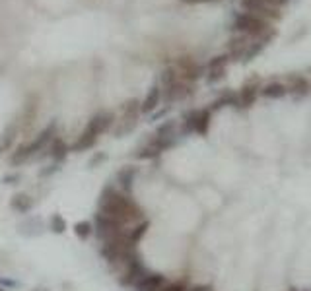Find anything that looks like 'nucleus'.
Instances as JSON below:
<instances>
[{
  "label": "nucleus",
  "mask_w": 311,
  "mask_h": 291,
  "mask_svg": "<svg viewBox=\"0 0 311 291\" xmlns=\"http://www.w3.org/2000/svg\"><path fill=\"white\" fill-rule=\"evenodd\" d=\"M97 206H99L97 212L107 215V217H113L121 225H128V223L136 225V223L144 222V212L140 210V206L130 196L117 190L111 184L101 190Z\"/></svg>",
  "instance_id": "f257e3e1"
},
{
  "label": "nucleus",
  "mask_w": 311,
  "mask_h": 291,
  "mask_svg": "<svg viewBox=\"0 0 311 291\" xmlns=\"http://www.w3.org/2000/svg\"><path fill=\"white\" fill-rule=\"evenodd\" d=\"M125 225H121L119 222H115L113 217H107L103 213H96V222H94V233L97 235V239L99 243L103 241H109V239H113L117 235H121V233H125Z\"/></svg>",
  "instance_id": "f03ea898"
},
{
  "label": "nucleus",
  "mask_w": 311,
  "mask_h": 291,
  "mask_svg": "<svg viewBox=\"0 0 311 291\" xmlns=\"http://www.w3.org/2000/svg\"><path fill=\"white\" fill-rule=\"evenodd\" d=\"M235 29L237 31H241L245 35H249V37H259L262 35L269 28V23L264 21V19L257 18V16H253L249 12H245V14H239L237 18H235Z\"/></svg>",
  "instance_id": "7ed1b4c3"
},
{
  "label": "nucleus",
  "mask_w": 311,
  "mask_h": 291,
  "mask_svg": "<svg viewBox=\"0 0 311 291\" xmlns=\"http://www.w3.org/2000/svg\"><path fill=\"white\" fill-rule=\"evenodd\" d=\"M146 274H148L146 266L142 264L140 256H136V258H132V260L126 264L125 270L119 274V283L125 285V287H135L136 283L142 280Z\"/></svg>",
  "instance_id": "20e7f679"
},
{
  "label": "nucleus",
  "mask_w": 311,
  "mask_h": 291,
  "mask_svg": "<svg viewBox=\"0 0 311 291\" xmlns=\"http://www.w3.org/2000/svg\"><path fill=\"white\" fill-rule=\"evenodd\" d=\"M210 126V109H201V111H191L185 116L183 128L185 132H196V134H206Z\"/></svg>",
  "instance_id": "39448f33"
},
{
  "label": "nucleus",
  "mask_w": 311,
  "mask_h": 291,
  "mask_svg": "<svg viewBox=\"0 0 311 291\" xmlns=\"http://www.w3.org/2000/svg\"><path fill=\"white\" fill-rule=\"evenodd\" d=\"M171 146H173V138H160V136H154L148 144H144L138 150L136 157H138V159H154V157L162 155V152H165V150L171 148Z\"/></svg>",
  "instance_id": "423d86ee"
},
{
  "label": "nucleus",
  "mask_w": 311,
  "mask_h": 291,
  "mask_svg": "<svg viewBox=\"0 0 311 291\" xmlns=\"http://www.w3.org/2000/svg\"><path fill=\"white\" fill-rule=\"evenodd\" d=\"M177 72H179V78L185 80V82H193V80H198L201 78V66L194 62L191 57H181L177 60Z\"/></svg>",
  "instance_id": "0eeeda50"
},
{
  "label": "nucleus",
  "mask_w": 311,
  "mask_h": 291,
  "mask_svg": "<svg viewBox=\"0 0 311 291\" xmlns=\"http://www.w3.org/2000/svg\"><path fill=\"white\" fill-rule=\"evenodd\" d=\"M165 276H162V274H146L142 280L136 283L132 289L135 291H162L165 287Z\"/></svg>",
  "instance_id": "6e6552de"
},
{
  "label": "nucleus",
  "mask_w": 311,
  "mask_h": 291,
  "mask_svg": "<svg viewBox=\"0 0 311 291\" xmlns=\"http://www.w3.org/2000/svg\"><path fill=\"white\" fill-rule=\"evenodd\" d=\"M55 138H57V125H55V123H51V125H49L47 128H45V130H43V132L33 140V142H29V152H31V154H37V152H41L45 146L51 144Z\"/></svg>",
  "instance_id": "1a4fd4ad"
},
{
  "label": "nucleus",
  "mask_w": 311,
  "mask_h": 291,
  "mask_svg": "<svg viewBox=\"0 0 311 291\" xmlns=\"http://www.w3.org/2000/svg\"><path fill=\"white\" fill-rule=\"evenodd\" d=\"M111 125H113V115L111 113H99V115H96L90 123H87V130H92L94 134H103V132H107L109 128H111Z\"/></svg>",
  "instance_id": "9d476101"
},
{
  "label": "nucleus",
  "mask_w": 311,
  "mask_h": 291,
  "mask_svg": "<svg viewBox=\"0 0 311 291\" xmlns=\"http://www.w3.org/2000/svg\"><path fill=\"white\" fill-rule=\"evenodd\" d=\"M136 167H125V169H121L119 173H117V181H119V188H121V192L123 194H130L132 190V183H135V177H136Z\"/></svg>",
  "instance_id": "9b49d317"
},
{
  "label": "nucleus",
  "mask_w": 311,
  "mask_h": 291,
  "mask_svg": "<svg viewBox=\"0 0 311 291\" xmlns=\"http://www.w3.org/2000/svg\"><path fill=\"white\" fill-rule=\"evenodd\" d=\"M259 95V87L255 84H245L237 95V107H251Z\"/></svg>",
  "instance_id": "f8f14e48"
},
{
  "label": "nucleus",
  "mask_w": 311,
  "mask_h": 291,
  "mask_svg": "<svg viewBox=\"0 0 311 291\" xmlns=\"http://www.w3.org/2000/svg\"><path fill=\"white\" fill-rule=\"evenodd\" d=\"M68 152H70V148H68V144L62 138H55V140L51 142V146H49V154H51V157H53L57 163L66 159Z\"/></svg>",
  "instance_id": "ddd939ff"
},
{
  "label": "nucleus",
  "mask_w": 311,
  "mask_h": 291,
  "mask_svg": "<svg viewBox=\"0 0 311 291\" xmlns=\"http://www.w3.org/2000/svg\"><path fill=\"white\" fill-rule=\"evenodd\" d=\"M286 91H290L294 93L296 97H303L307 91H309V84H307V80L301 76H292L288 80V86H286Z\"/></svg>",
  "instance_id": "4468645a"
},
{
  "label": "nucleus",
  "mask_w": 311,
  "mask_h": 291,
  "mask_svg": "<svg viewBox=\"0 0 311 291\" xmlns=\"http://www.w3.org/2000/svg\"><path fill=\"white\" fill-rule=\"evenodd\" d=\"M96 142H97V134H94L92 130L84 128L82 134L78 136V140L74 142V146H72V150H74V152H86V150H90Z\"/></svg>",
  "instance_id": "2eb2a0df"
},
{
  "label": "nucleus",
  "mask_w": 311,
  "mask_h": 291,
  "mask_svg": "<svg viewBox=\"0 0 311 291\" xmlns=\"http://www.w3.org/2000/svg\"><path fill=\"white\" fill-rule=\"evenodd\" d=\"M160 99H162L160 87H152V89L148 91L146 99L140 103V113H152V111H156V107L160 105Z\"/></svg>",
  "instance_id": "dca6fc26"
},
{
  "label": "nucleus",
  "mask_w": 311,
  "mask_h": 291,
  "mask_svg": "<svg viewBox=\"0 0 311 291\" xmlns=\"http://www.w3.org/2000/svg\"><path fill=\"white\" fill-rule=\"evenodd\" d=\"M286 93H288L286 91V84H280V82H271V84L261 87V95L269 97V99H280Z\"/></svg>",
  "instance_id": "f3484780"
},
{
  "label": "nucleus",
  "mask_w": 311,
  "mask_h": 291,
  "mask_svg": "<svg viewBox=\"0 0 311 291\" xmlns=\"http://www.w3.org/2000/svg\"><path fill=\"white\" fill-rule=\"evenodd\" d=\"M249 45H251V43H249V35L241 33L239 37H233L232 41H230V55H232V57H243Z\"/></svg>",
  "instance_id": "a211bd4d"
},
{
  "label": "nucleus",
  "mask_w": 311,
  "mask_h": 291,
  "mask_svg": "<svg viewBox=\"0 0 311 291\" xmlns=\"http://www.w3.org/2000/svg\"><path fill=\"white\" fill-rule=\"evenodd\" d=\"M10 206H12L16 212L26 213L33 208V200H31V196H28V194H16V196L12 198Z\"/></svg>",
  "instance_id": "6ab92c4d"
},
{
  "label": "nucleus",
  "mask_w": 311,
  "mask_h": 291,
  "mask_svg": "<svg viewBox=\"0 0 311 291\" xmlns=\"http://www.w3.org/2000/svg\"><path fill=\"white\" fill-rule=\"evenodd\" d=\"M140 115V101L138 99H128L125 105H123V118L125 120H138Z\"/></svg>",
  "instance_id": "aec40b11"
},
{
  "label": "nucleus",
  "mask_w": 311,
  "mask_h": 291,
  "mask_svg": "<svg viewBox=\"0 0 311 291\" xmlns=\"http://www.w3.org/2000/svg\"><path fill=\"white\" fill-rule=\"evenodd\" d=\"M31 152H29V144H21L16 148V152H12V155H10V163L12 165H21L26 163L29 157H31Z\"/></svg>",
  "instance_id": "412c9836"
},
{
  "label": "nucleus",
  "mask_w": 311,
  "mask_h": 291,
  "mask_svg": "<svg viewBox=\"0 0 311 291\" xmlns=\"http://www.w3.org/2000/svg\"><path fill=\"white\" fill-rule=\"evenodd\" d=\"M148 227H150V223L148 222H140V223H136L132 229H126V235H128L130 243H132V245H138L140 239H142L146 235V231H148Z\"/></svg>",
  "instance_id": "4be33fe9"
},
{
  "label": "nucleus",
  "mask_w": 311,
  "mask_h": 291,
  "mask_svg": "<svg viewBox=\"0 0 311 291\" xmlns=\"http://www.w3.org/2000/svg\"><path fill=\"white\" fill-rule=\"evenodd\" d=\"M74 233H76L78 239H82V241H86L87 237L94 233V225L90 222H86V220H82V222L74 223Z\"/></svg>",
  "instance_id": "5701e85b"
},
{
  "label": "nucleus",
  "mask_w": 311,
  "mask_h": 291,
  "mask_svg": "<svg viewBox=\"0 0 311 291\" xmlns=\"http://www.w3.org/2000/svg\"><path fill=\"white\" fill-rule=\"evenodd\" d=\"M181 78H179V72H177V68L173 66H167L162 72V84H164L165 87H169V86H173V84H177Z\"/></svg>",
  "instance_id": "b1692460"
},
{
  "label": "nucleus",
  "mask_w": 311,
  "mask_h": 291,
  "mask_svg": "<svg viewBox=\"0 0 311 291\" xmlns=\"http://www.w3.org/2000/svg\"><path fill=\"white\" fill-rule=\"evenodd\" d=\"M35 113H37V99H35V97H31V101L26 105V111H24V123L31 125V123H33V116H35Z\"/></svg>",
  "instance_id": "393cba45"
},
{
  "label": "nucleus",
  "mask_w": 311,
  "mask_h": 291,
  "mask_svg": "<svg viewBox=\"0 0 311 291\" xmlns=\"http://www.w3.org/2000/svg\"><path fill=\"white\" fill-rule=\"evenodd\" d=\"M51 231H53V233H58V235L66 231V222H64V217H62V215L55 213V215L51 217Z\"/></svg>",
  "instance_id": "a878e982"
},
{
  "label": "nucleus",
  "mask_w": 311,
  "mask_h": 291,
  "mask_svg": "<svg viewBox=\"0 0 311 291\" xmlns=\"http://www.w3.org/2000/svg\"><path fill=\"white\" fill-rule=\"evenodd\" d=\"M16 132H18V126H10L8 130L4 132V138H2V144H0V150L4 152V150H8V146L14 142V138H16Z\"/></svg>",
  "instance_id": "bb28decb"
},
{
  "label": "nucleus",
  "mask_w": 311,
  "mask_h": 291,
  "mask_svg": "<svg viewBox=\"0 0 311 291\" xmlns=\"http://www.w3.org/2000/svg\"><path fill=\"white\" fill-rule=\"evenodd\" d=\"M173 130H175V123L173 120H167V123H164V125L158 128L156 136H160V138H173Z\"/></svg>",
  "instance_id": "cd10ccee"
},
{
  "label": "nucleus",
  "mask_w": 311,
  "mask_h": 291,
  "mask_svg": "<svg viewBox=\"0 0 311 291\" xmlns=\"http://www.w3.org/2000/svg\"><path fill=\"white\" fill-rule=\"evenodd\" d=\"M262 47H264V45L259 43V41H257V43H251V45L247 47V51H245L243 58H245V60H253V57H255V55H259V53L262 51Z\"/></svg>",
  "instance_id": "c85d7f7f"
},
{
  "label": "nucleus",
  "mask_w": 311,
  "mask_h": 291,
  "mask_svg": "<svg viewBox=\"0 0 311 291\" xmlns=\"http://www.w3.org/2000/svg\"><path fill=\"white\" fill-rule=\"evenodd\" d=\"M224 76H226V68H212V70H208V82L210 84L222 80Z\"/></svg>",
  "instance_id": "c756f323"
},
{
  "label": "nucleus",
  "mask_w": 311,
  "mask_h": 291,
  "mask_svg": "<svg viewBox=\"0 0 311 291\" xmlns=\"http://www.w3.org/2000/svg\"><path fill=\"white\" fill-rule=\"evenodd\" d=\"M228 60H230V57H228V55H222V57L212 58V60H210V64H208V70H212V68H226Z\"/></svg>",
  "instance_id": "7c9ffc66"
},
{
  "label": "nucleus",
  "mask_w": 311,
  "mask_h": 291,
  "mask_svg": "<svg viewBox=\"0 0 311 291\" xmlns=\"http://www.w3.org/2000/svg\"><path fill=\"white\" fill-rule=\"evenodd\" d=\"M162 291H189L185 281H171V283H165V287Z\"/></svg>",
  "instance_id": "2f4dec72"
},
{
  "label": "nucleus",
  "mask_w": 311,
  "mask_h": 291,
  "mask_svg": "<svg viewBox=\"0 0 311 291\" xmlns=\"http://www.w3.org/2000/svg\"><path fill=\"white\" fill-rule=\"evenodd\" d=\"M107 159V155L105 154H97L92 157V161H90V167H96L97 163H101V161H105Z\"/></svg>",
  "instance_id": "473e14b6"
},
{
  "label": "nucleus",
  "mask_w": 311,
  "mask_h": 291,
  "mask_svg": "<svg viewBox=\"0 0 311 291\" xmlns=\"http://www.w3.org/2000/svg\"><path fill=\"white\" fill-rule=\"evenodd\" d=\"M16 181H19V175H6L4 177V183L6 184H14Z\"/></svg>",
  "instance_id": "72a5a7b5"
},
{
  "label": "nucleus",
  "mask_w": 311,
  "mask_h": 291,
  "mask_svg": "<svg viewBox=\"0 0 311 291\" xmlns=\"http://www.w3.org/2000/svg\"><path fill=\"white\" fill-rule=\"evenodd\" d=\"M290 0H269V4L274 6V8H278V6H284V4H288Z\"/></svg>",
  "instance_id": "f704fd0d"
},
{
  "label": "nucleus",
  "mask_w": 311,
  "mask_h": 291,
  "mask_svg": "<svg viewBox=\"0 0 311 291\" xmlns=\"http://www.w3.org/2000/svg\"><path fill=\"white\" fill-rule=\"evenodd\" d=\"M49 167H51V169H45V171H41V175H43V177H47V175H51V173H55V171H58V165L55 163V165H49Z\"/></svg>",
  "instance_id": "c9c22d12"
},
{
  "label": "nucleus",
  "mask_w": 311,
  "mask_h": 291,
  "mask_svg": "<svg viewBox=\"0 0 311 291\" xmlns=\"http://www.w3.org/2000/svg\"><path fill=\"white\" fill-rule=\"evenodd\" d=\"M189 291H212L210 285H194V287H189Z\"/></svg>",
  "instance_id": "e433bc0d"
},
{
  "label": "nucleus",
  "mask_w": 311,
  "mask_h": 291,
  "mask_svg": "<svg viewBox=\"0 0 311 291\" xmlns=\"http://www.w3.org/2000/svg\"><path fill=\"white\" fill-rule=\"evenodd\" d=\"M185 4H198V2H216V0H181Z\"/></svg>",
  "instance_id": "4c0bfd02"
},
{
  "label": "nucleus",
  "mask_w": 311,
  "mask_h": 291,
  "mask_svg": "<svg viewBox=\"0 0 311 291\" xmlns=\"http://www.w3.org/2000/svg\"><path fill=\"white\" fill-rule=\"evenodd\" d=\"M35 291H45V289H35Z\"/></svg>",
  "instance_id": "58836bf2"
},
{
  "label": "nucleus",
  "mask_w": 311,
  "mask_h": 291,
  "mask_svg": "<svg viewBox=\"0 0 311 291\" xmlns=\"http://www.w3.org/2000/svg\"><path fill=\"white\" fill-rule=\"evenodd\" d=\"M0 291H6V289H2V287H0Z\"/></svg>",
  "instance_id": "ea45409f"
}]
</instances>
